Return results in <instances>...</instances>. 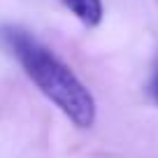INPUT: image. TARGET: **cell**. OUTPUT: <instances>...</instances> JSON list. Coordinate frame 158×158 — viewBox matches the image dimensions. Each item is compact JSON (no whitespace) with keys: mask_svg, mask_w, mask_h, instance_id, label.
I'll list each match as a JSON object with an SVG mask.
<instances>
[{"mask_svg":"<svg viewBox=\"0 0 158 158\" xmlns=\"http://www.w3.org/2000/svg\"><path fill=\"white\" fill-rule=\"evenodd\" d=\"M0 42L19 60L28 79L37 86L77 128H91L98 116V105L86 84L72 72L63 58L21 26H2Z\"/></svg>","mask_w":158,"mask_h":158,"instance_id":"cell-1","label":"cell"},{"mask_svg":"<svg viewBox=\"0 0 158 158\" xmlns=\"http://www.w3.org/2000/svg\"><path fill=\"white\" fill-rule=\"evenodd\" d=\"M60 2L89 28L102 21V0H60Z\"/></svg>","mask_w":158,"mask_h":158,"instance_id":"cell-2","label":"cell"},{"mask_svg":"<svg viewBox=\"0 0 158 158\" xmlns=\"http://www.w3.org/2000/svg\"><path fill=\"white\" fill-rule=\"evenodd\" d=\"M149 95H151V100L158 105V65H156V70H153L151 79H149Z\"/></svg>","mask_w":158,"mask_h":158,"instance_id":"cell-3","label":"cell"}]
</instances>
